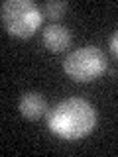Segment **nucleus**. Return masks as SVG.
<instances>
[{
    "instance_id": "1",
    "label": "nucleus",
    "mask_w": 118,
    "mask_h": 157,
    "mask_svg": "<svg viewBox=\"0 0 118 157\" xmlns=\"http://www.w3.org/2000/svg\"><path fill=\"white\" fill-rule=\"evenodd\" d=\"M96 126V110L85 98L71 96L57 102L47 110V128L61 140H81L87 137Z\"/></svg>"
},
{
    "instance_id": "2",
    "label": "nucleus",
    "mask_w": 118,
    "mask_h": 157,
    "mask_svg": "<svg viewBox=\"0 0 118 157\" xmlns=\"http://www.w3.org/2000/svg\"><path fill=\"white\" fill-rule=\"evenodd\" d=\"M41 10L32 0H4L0 6L2 28L14 37H32L41 24Z\"/></svg>"
},
{
    "instance_id": "3",
    "label": "nucleus",
    "mask_w": 118,
    "mask_h": 157,
    "mask_svg": "<svg viewBox=\"0 0 118 157\" xmlns=\"http://www.w3.org/2000/svg\"><path fill=\"white\" fill-rule=\"evenodd\" d=\"M63 71L77 82H88L108 71L106 55L96 45H85L71 51L63 61Z\"/></svg>"
},
{
    "instance_id": "4",
    "label": "nucleus",
    "mask_w": 118,
    "mask_h": 157,
    "mask_svg": "<svg viewBox=\"0 0 118 157\" xmlns=\"http://www.w3.org/2000/svg\"><path fill=\"white\" fill-rule=\"evenodd\" d=\"M71 39H73V36H71V32H69V28L63 26V24H57V22L45 26L43 32H41L43 47L51 53L65 51V49L71 45Z\"/></svg>"
},
{
    "instance_id": "5",
    "label": "nucleus",
    "mask_w": 118,
    "mask_h": 157,
    "mask_svg": "<svg viewBox=\"0 0 118 157\" xmlns=\"http://www.w3.org/2000/svg\"><path fill=\"white\" fill-rule=\"evenodd\" d=\"M18 110L26 120H37L43 114H47V100L43 94H39L36 90H28L20 96Z\"/></svg>"
},
{
    "instance_id": "6",
    "label": "nucleus",
    "mask_w": 118,
    "mask_h": 157,
    "mask_svg": "<svg viewBox=\"0 0 118 157\" xmlns=\"http://www.w3.org/2000/svg\"><path fill=\"white\" fill-rule=\"evenodd\" d=\"M67 10V2L65 0H49L41 6V14L45 18H51V20H57L65 14Z\"/></svg>"
},
{
    "instance_id": "7",
    "label": "nucleus",
    "mask_w": 118,
    "mask_h": 157,
    "mask_svg": "<svg viewBox=\"0 0 118 157\" xmlns=\"http://www.w3.org/2000/svg\"><path fill=\"white\" fill-rule=\"evenodd\" d=\"M108 49H110L112 57L118 59V29H114V32H112V36L108 37Z\"/></svg>"
}]
</instances>
